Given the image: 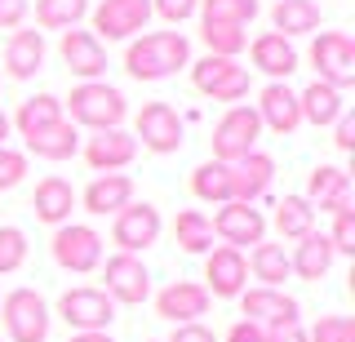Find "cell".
Instances as JSON below:
<instances>
[{
	"label": "cell",
	"mask_w": 355,
	"mask_h": 342,
	"mask_svg": "<svg viewBox=\"0 0 355 342\" xmlns=\"http://www.w3.org/2000/svg\"><path fill=\"white\" fill-rule=\"evenodd\" d=\"M71 342H116V338L103 329V334H71Z\"/></svg>",
	"instance_id": "48"
},
{
	"label": "cell",
	"mask_w": 355,
	"mask_h": 342,
	"mask_svg": "<svg viewBox=\"0 0 355 342\" xmlns=\"http://www.w3.org/2000/svg\"><path fill=\"white\" fill-rule=\"evenodd\" d=\"M160 231H164V218H160V209L147 205V200H133L125 205L116 218H111V245H116L120 253H133V258H142L155 240H160Z\"/></svg>",
	"instance_id": "10"
},
{
	"label": "cell",
	"mask_w": 355,
	"mask_h": 342,
	"mask_svg": "<svg viewBox=\"0 0 355 342\" xmlns=\"http://www.w3.org/2000/svg\"><path fill=\"white\" fill-rule=\"evenodd\" d=\"M76 205H85V214L94 218H116L125 205H133V178L129 173H94L89 187L76 196Z\"/></svg>",
	"instance_id": "21"
},
{
	"label": "cell",
	"mask_w": 355,
	"mask_h": 342,
	"mask_svg": "<svg viewBox=\"0 0 355 342\" xmlns=\"http://www.w3.org/2000/svg\"><path fill=\"white\" fill-rule=\"evenodd\" d=\"M271 227H275V236H280V245L284 240H302L315 231V209L306 205V196H284L280 205H275V214H271Z\"/></svg>",
	"instance_id": "32"
},
{
	"label": "cell",
	"mask_w": 355,
	"mask_h": 342,
	"mask_svg": "<svg viewBox=\"0 0 355 342\" xmlns=\"http://www.w3.org/2000/svg\"><path fill=\"white\" fill-rule=\"evenodd\" d=\"M187 67H191V40L182 31H142L125 49V71L142 85L169 80Z\"/></svg>",
	"instance_id": "1"
},
{
	"label": "cell",
	"mask_w": 355,
	"mask_h": 342,
	"mask_svg": "<svg viewBox=\"0 0 355 342\" xmlns=\"http://www.w3.org/2000/svg\"><path fill=\"white\" fill-rule=\"evenodd\" d=\"M249 289V262L240 249L214 245L205 253V293L209 298H240Z\"/></svg>",
	"instance_id": "14"
},
{
	"label": "cell",
	"mask_w": 355,
	"mask_h": 342,
	"mask_svg": "<svg viewBox=\"0 0 355 342\" xmlns=\"http://www.w3.org/2000/svg\"><path fill=\"white\" fill-rule=\"evenodd\" d=\"M71 209H76V187L67 182V178L49 173V178L36 182V191H31V214H36L44 227L71 223Z\"/></svg>",
	"instance_id": "25"
},
{
	"label": "cell",
	"mask_w": 355,
	"mask_h": 342,
	"mask_svg": "<svg viewBox=\"0 0 355 342\" xmlns=\"http://www.w3.org/2000/svg\"><path fill=\"white\" fill-rule=\"evenodd\" d=\"M249 62H253V71L266 76V80H288L302 58H297L293 40L275 36V31H262V36L249 40Z\"/></svg>",
	"instance_id": "22"
},
{
	"label": "cell",
	"mask_w": 355,
	"mask_h": 342,
	"mask_svg": "<svg viewBox=\"0 0 355 342\" xmlns=\"http://www.w3.org/2000/svg\"><path fill=\"white\" fill-rule=\"evenodd\" d=\"M133 142L147 147L151 156H173L182 151V116L169 103H142L133 116Z\"/></svg>",
	"instance_id": "9"
},
{
	"label": "cell",
	"mask_w": 355,
	"mask_h": 342,
	"mask_svg": "<svg viewBox=\"0 0 355 342\" xmlns=\"http://www.w3.org/2000/svg\"><path fill=\"white\" fill-rule=\"evenodd\" d=\"M22 142H27V160L36 156V160L62 164V160H71L76 151H80V129H76L71 120H58V125L40 129V134H31V138H22Z\"/></svg>",
	"instance_id": "27"
},
{
	"label": "cell",
	"mask_w": 355,
	"mask_h": 342,
	"mask_svg": "<svg viewBox=\"0 0 355 342\" xmlns=\"http://www.w3.org/2000/svg\"><path fill=\"white\" fill-rule=\"evenodd\" d=\"M306 342H355V320L351 316H320L306 329Z\"/></svg>",
	"instance_id": "39"
},
{
	"label": "cell",
	"mask_w": 355,
	"mask_h": 342,
	"mask_svg": "<svg viewBox=\"0 0 355 342\" xmlns=\"http://www.w3.org/2000/svg\"><path fill=\"white\" fill-rule=\"evenodd\" d=\"M333 147L338 151H355V116L342 112L338 120H333Z\"/></svg>",
	"instance_id": "45"
},
{
	"label": "cell",
	"mask_w": 355,
	"mask_h": 342,
	"mask_svg": "<svg viewBox=\"0 0 355 342\" xmlns=\"http://www.w3.org/2000/svg\"><path fill=\"white\" fill-rule=\"evenodd\" d=\"M240 316L258 329H275L297 320V298L284 289H266V284H253V289L240 293Z\"/></svg>",
	"instance_id": "19"
},
{
	"label": "cell",
	"mask_w": 355,
	"mask_h": 342,
	"mask_svg": "<svg viewBox=\"0 0 355 342\" xmlns=\"http://www.w3.org/2000/svg\"><path fill=\"white\" fill-rule=\"evenodd\" d=\"M27 14H31V0H0V31L27 27Z\"/></svg>",
	"instance_id": "43"
},
{
	"label": "cell",
	"mask_w": 355,
	"mask_h": 342,
	"mask_svg": "<svg viewBox=\"0 0 355 342\" xmlns=\"http://www.w3.org/2000/svg\"><path fill=\"white\" fill-rule=\"evenodd\" d=\"M218 342H266V329L249 325V320H236V325L227 329V338H218Z\"/></svg>",
	"instance_id": "46"
},
{
	"label": "cell",
	"mask_w": 355,
	"mask_h": 342,
	"mask_svg": "<svg viewBox=\"0 0 355 342\" xmlns=\"http://www.w3.org/2000/svg\"><path fill=\"white\" fill-rule=\"evenodd\" d=\"M49 253L62 271L71 275H89L103 267V253H107V240L98 236V227L89 223H62L53 227V240H49Z\"/></svg>",
	"instance_id": "4"
},
{
	"label": "cell",
	"mask_w": 355,
	"mask_h": 342,
	"mask_svg": "<svg viewBox=\"0 0 355 342\" xmlns=\"http://www.w3.org/2000/svg\"><path fill=\"white\" fill-rule=\"evenodd\" d=\"M320 5L315 0H275V9H271V31L275 36H284V40H293V36H311V31H320Z\"/></svg>",
	"instance_id": "29"
},
{
	"label": "cell",
	"mask_w": 355,
	"mask_h": 342,
	"mask_svg": "<svg viewBox=\"0 0 355 342\" xmlns=\"http://www.w3.org/2000/svg\"><path fill=\"white\" fill-rule=\"evenodd\" d=\"M62 116L71 120L76 129L103 134V129H125L129 103H125V94H120L116 85L85 80V85H71V98H62Z\"/></svg>",
	"instance_id": "2"
},
{
	"label": "cell",
	"mask_w": 355,
	"mask_h": 342,
	"mask_svg": "<svg viewBox=\"0 0 355 342\" xmlns=\"http://www.w3.org/2000/svg\"><path fill=\"white\" fill-rule=\"evenodd\" d=\"M244 262H249V275L258 284H266V289H284V280L293 271H288V253L284 245H275V240H262V245H253L249 253H244Z\"/></svg>",
	"instance_id": "31"
},
{
	"label": "cell",
	"mask_w": 355,
	"mask_h": 342,
	"mask_svg": "<svg viewBox=\"0 0 355 342\" xmlns=\"http://www.w3.org/2000/svg\"><path fill=\"white\" fill-rule=\"evenodd\" d=\"M58 58L67 62V71H71L80 85L85 80H103V76H107V45L94 36V31H80V27L62 31Z\"/></svg>",
	"instance_id": "15"
},
{
	"label": "cell",
	"mask_w": 355,
	"mask_h": 342,
	"mask_svg": "<svg viewBox=\"0 0 355 342\" xmlns=\"http://www.w3.org/2000/svg\"><path fill=\"white\" fill-rule=\"evenodd\" d=\"M155 302V316L169 320V325H191V320L209 316V302L214 298L205 293V284L200 280H169L160 293H151Z\"/></svg>",
	"instance_id": "16"
},
{
	"label": "cell",
	"mask_w": 355,
	"mask_h": 342,
	"mask_svg": "<svg viewBox=\"0 0 355 342\" xmlns=\"http://www.w3.org/2000/svg\"><path fill=\"white\" fill-rule=\"evenodd\" d=\"M58 120H67L58 94H31V98H22V103H18V112L9 116V125H14L22 138H31V134H40V129L58 125Z\"/></svg>",
	"instance_id": "30"
},
{
	"label": "cell",
	"mask_w": 355,
	"mask_h": 342,
	"mask_svg": "<svg viewBox=\"0 0 355 342\" xmlns=\"http://www.w3.org/2000/svg\"><path fill=\"white\" fill-rule=\"evenodd\" d=\"M333 262H338V253H333L329 236L324 231H311V236H302L293 245V253H288V271L297 275V280H324V275L333 271Z\"/></svg>",
	"instance_id": "26"
},
{
	"label": "cell",
	"mask_w": 355,
	"mask_h": 342,
	"mask_svg": "<svg viewBox=\"0 0 355 342\" xmlns=\"http://www.w3.org/2000/svg\"><path fill=\"white\" fill-rule=\"evenodd\" d=\"M9 134H14V125H9V116L0 112V147H9Z\"/></svg>",
	"instance_id": "49"
},
{
	"label": "cell",
	"mask_w": 355,
	"mask_h": 342,
	"mask_svg": "<svg viewBox=\"0 0 355 342\" xmlns=\"http://www.w3.org/2000/svg\"><path fill=\"white\" fill-rule=\"evenodd\" d=\"M0 325H5V342H49L53 311L36 289H9L0 298Z\"/></svg>",
	"instance_id": "3"
},
{
	"label": "cell",
	"mask_w": 355,
	"mask_h": 342,
	"mask_svg": "<svg viewBox=\"0 0 355 342\" xmlns=\"http://www.w3.org/2000/svg\"><path fill=\"white\" fill-rule=\"evenodd\" d=\"M200 0H151V14H160L164 23H187V18H196Z\"/></svg>",
	"instance_id": "42"
},
{
	"label": "cell",
	"mask_w": 355,
	"mask_h": 342,
	"mask_svg": "<svg viewBox=\"0 0 355 342\" xmlns=\"http://www.w3.org/2000/svg\"><path fill=\"white\" fill-rule=\"evenodd\" d=\"M200 40L214 58H240L249 49V31L244 27H200Z\"/></svg>",
	"instance_id": "37"
},
{
	"label": "cell",
	"mask_w": 355,
	"mask_h": 342,
	"mask_svg": "<svg viewBox=\"0 0 355 342\" xmlns=\"http://www.w3.org/2000/svg\"><path fill=\"white\" fill-rule=\"evenodd\" d=\"M89 18V0H36L40 31H71Z\"/></svg>",
	"instance_id": "36"
},
{
	"label": "cell",
	"mask_w": 355,
	"mask_h": 342,
	"mask_svg": "<svg viewBox=\"0 0 355 342\" xmlns=\"http://www.w3.org/2000/svg\"><path fill=\"white\" fill-rule=\"evenodd\" d=\"M214 160L218 164H236L244 160L249 151H258V142H262V120L258 112H253L249 103H236V107H227V112L218 116V125H214Z\"/></svg>",
	"instance_id": "5"
},
{
	"label": "cell",
	"mask_w": 355,
	"mask_h": 342,
	"mask_svg": "<svg viewBox=\"0 0 355 342\" xmlns=\"http://www.w3.org/2000/svg\"><path fill=\"white\" fill-rule=\"evenodd\" d=\"M329 236V245H333V253H355V209H342V214H333V227L324 231Z\"/></svg>",
	"instance_id": "41"
},
{
	"label": "cell",
	"mask_w": 355,
	"mask_h": 342,
	"mask_svg": "<svg viewBox=\"0 0 355 342\" xmlns=\"http://www.w3.org/2000/svg\"><path fill=\"white\" fill-rule=\"evenodd\" d=\"M306 205L320 209V214H342L351 209V173L342 164H315L306 173Z\"/></svg>",
	"instance_id": "20"
},
{
	"label": "cell",
	"mask_w": 355,
	"mask_h": 342,
	"mask_svg": "<svg viewBox=\"0 0 355 342\" xmlns=\"http://www.w3.org/2000/svg\"><path fill=\"white\" fill-rule=\"evenodd\" d=\"M262 0H200V27H249Z\"/></svg>",
	"instance_id": "33"
},
{
	"label": "cell",
	"mask_w": 355,
	"mask_h": 342,
	"mask_svg": "<svg viewBox=\"0 0 355 342\" xmlns=\"http://www.w3.org/2000/svg\"><path fill=\"white\" fill-rule=\"evenodd\" d=\"M80 156L94 173H120L138 156V142H133L129 129H103V134H89L80 142Z\"/></svg>",
	"instance_id": "17"
},
{
	"label": "cell",
	"mask_w": 355,
	"mask_h": 342,
	"mask_svg": "<svg viewBox=\"0 0 355 342\" xmlns=\"http://www.w3.org/2000/svg\"><path fill=\"white\" fill-rule=\"evenodd\" d=\"M209 227H214V240H222L227 249H253L266 240V214L253 205H240V200H227L218 205V214L209 218Z\"/></svg>",
	"instance_id": "12"
},
{
	"label": "cell",
	"mask_w": 355,
	"mask_h": 342,
	"mask_svg": "<svg viewBox=\"0 0 355 342\" xmlns=\"http://www.w3.org/2000/svg\"><path fill=\"white\" fill-rule=\"evenodd\" d=\"M191 85L196 94L214 98V103H244L249 98V67H240V58H214V53H205L200 62H191Z\"/></svg>",
	"instance_id": "8"
},
{
	"label": "cell",
	"mask_w": 355,
	"mask_h": 342,
	"mask_svg": "<svg viewBox=\"0 0 355 342\" xmlns=\"http://www.w3.org/2000/svg\"><path fill=\"white\" fill-rule=\"evenodd\" d=\"M44 53H49L44 31H36V27L9 31V40H5V76L9 80H31V76L44 67Z\"/></svg>",
	"instance_id": "23"
},
{
	"label": "cell",
	"mask_w": 355,
	"mask_h": 342,
	"mask_svg": "<svg viewBox=\"0 0 355 342\" xmlns=\"http://www.w3.org/2000/svg\"><path fill=\"white\" fill-rule=\"evenodd\" d=\"M266 342H306V329H302V320H288V325H275V329H266Z\"/></svg>",
	"instance_id": "47"
},
{
	"label": "cell",
	"mask_w": 355,
	"mask_h": 342,
	"mask_svg": "<svg viewBox=\"0 0 355 342\" xmlns=\"http://www.w3.org/2000/svg\"><path fill=\"white\" fill-rule=\"evenodd\" d=\"M103 293L111 298L116 307H142L151 298V271L142 258H133V253H111L103 262Z\"/></svg>",
	"instance_id": "11"
},
{
	"label": "cell",
	"mask_w": 355,
	"mask_h": 342,
	"mask_svg": "<svg viewBox=\"0 0 355 342\" xmlns=\"http://www.w3.org/2000/svg\"><path fill=\"white\" fill-rule=\"evenodd\" d=\"M306 58L315 67L320 85H333L338 94H347L355 85V36L351 31H315Z\"/></svg>",
	"instance_id": "6"
},
{
	"label": "cell",
	"mask_w": 355,
	"mask_h": 342,
	"mask_svg": "<svg viewBox=\"0 0 355 342\" xmlns=\"http://www.w3.org/2000/svg\"><path fill=\"white\" fill-rule=\"evenodd\" d=\"M271 182H275V160L262 147L231 164V200H240V205H258V196Z\"/></svg>",
	"instance_id": "24"
},
{
	"label": "cell",
	"mask_w": 355,
	"mask_h": 342,
	"mask_svg": "<svg viewBox=\"0 0 355 342\" xmlns=\"http://www.w3.org/2000/svg\"><path fill=\"white\" fill-rule=\"evenodd\" d=\"M191 196L205 205H227L231 200V164L205 160L191 169Z\"/></svg>",
	"instance_id": "34"
},
{
	"label": "cell",
	"mask_w": 355,
	"mask_h": 342,
	"mask_svg": "<svg viewBox=\"0 0 355 342\" xmlns=\"http://www.w3.org/2000/svg\"><path fill=\"white\" fill-rule=\"evenodd\" d=\"M27 169H31L27 151H18V147H0V191H14V187H22Z\"/></svg>",
	"instance_id": "40"
},
{
	"label": "cell",
	"mask_w": 355,
	"mask_h": 342,
	"mask_svg": "<svg viewBox=\"0 0 355 342\" xmlns=\"http://www.w3.org/2000/svg\"><path fill=\"white\" fill-rule=\"evenodd\" d=\"M164 342H218V334L209 325H200V320H191V325H173V334Z\"/></svg>",
	"instance_id": "44"
},
{
	"label": "cell",
	"mask_w": 355,
	"mask_h": 342,
	"mask_svg": "<svg viewBox=\"0 0 355 342\" xmlns=\"http://www.w3.org/2000/svg\"><path fill=\"white\" fill-rule=\"evenodd\" d=\"M98 40H133L151 23V0H98L89 5Z\"/></svg>",
	"instance_id": "13"
},
{
	"label": "cell",
	"mask_w": 355,
	"mask_h": 342,
	"mask_svg": "<svg viewBox=\"0 0 355 342\" xmlns=\"http://www.w3.org/2000/svg\"><path fill=\"white\" fill-rule=\"evenodd\" d=\"M53 316H58L71 334H103L111 320H116V302H111L103 289H94V284H76V289L58 293Z\"/></svg>",
	"instance_id": "7"
},
{
	"label": "cell",
	"mask_w": 355,
	"mask_h": 342,
	"mask_svg": "<svg viewBox=\"0 0 355 342\" xmlns=\"http://www.w3.org/2000/svg\"><path fill=\"white\" fill-rule=\"evenodd\" d=\"M0 342H5V338H0Z\"/></svg>",
	"instance_id": "50"
},
{
	"label": "cell",
	"mask_w": 355,
	"mask_h": 342,
	"mask_svg": "<svg viewBox=\"0 0 355 342\" xmlns=\"http://www.w3.org/2000/svg\"><path fill=\"white\" fill-rule=\"evenodd\" d=\"M27 262V231L22 227H0V275H14Z\"/></svg>",
	"instance_id": "38"
},
{
	"label": "cell",
	"mask_w": 355,
	"mask_h": 342,
	"mask_svg": "<svg viewBox=\"0 0 355 342\" xmlns=\"http://www.w3.org/2000/svg\"><path fill=\"white\" fill-rule=\"evenodd\" d=\"M173 240L182 253H200L205 258L209 249H214V227H209V214H200V209H182V214L173 218Z\"/></svg>",
	"instance_id": "35"
},
{
	"label": "cell",
	"mask_w": 355,
	"mask_h": 342,
	"mask_svg": "<svg viewBox=\"0 0 355 342\" xmlns=\"http://www.w3.org/2000/svg\"><path fill=\"white\" fill-rule=\"evenodd\" d=\"M297 107H302V125H315V129H333V120L347 112V98H342L333 85H320L311 80L302 94H297Z\"/></svg>",
	"instance_id": "28"
},
{
	"label": "cell",
	"mask_w": 355,
	"mask_h": 342,
	"mask_svg": "<svg viewBox=\"0 0 355 342\" xmlns=\"http://www.w3.org/2000/svg\"><path fill=\"white\" fill-rule=\"evenodd\" d=\"M253 112H258L262 129H271V134L288 138L297 125H302V107H297V89H288V80H266L258 103H253Z\"/></svg>",
	"instance_id": "18"
}]
</instances>
